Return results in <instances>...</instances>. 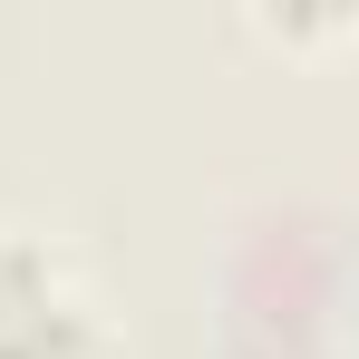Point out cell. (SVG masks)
<instances>
[{"instance_id": "obj_1", "label": "cell", "mask_w": 359, "mask_h": 359, "mask_svg": "<svg viewBox=\"0 0 359 359\" xmlns=\"http://www.w3.org/2000/svg\"><path fill=\"white\" fill-rule=\"evenodd\" d=\"M0 359H107V320L88 282L29 224H0Z\"/></svg>"}]
</instances>
